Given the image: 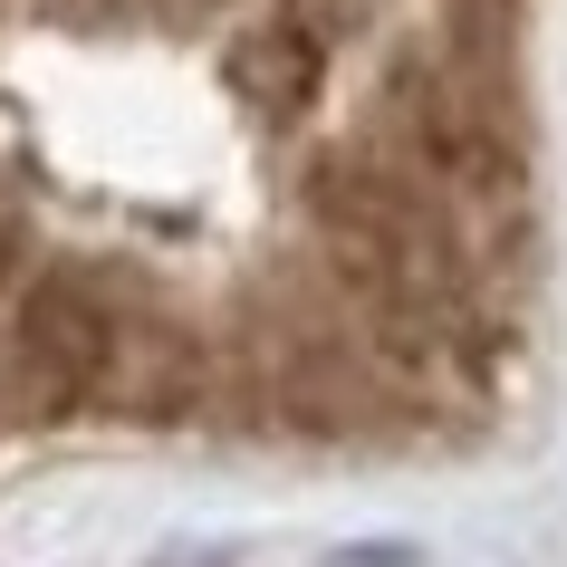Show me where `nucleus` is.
<instances>
[{"instance_id":"f257e3e1","label":"nucleus","mask_w":567,"mask_h":567,"mask_svg":"<svg viewBox=\"0 0 567 567\" xmlns=\"http://www.w3.org/2000/svg\"><path fill=\"white\" fill-rule=\"evenodd\" d=\"M106 328H116V308H106L96 279L39 269L30 289H20V318H10V404L30 423H59V414H78V404H96Z\"/></svg>"},{"instance_id":"f03ea898","label":"nucleus","mask_w":567,"mask_h":567,"mask_svg":"<svg viewBox=\"0 0 567 567\" xmlns=\"http://www.w3.org/2000/svg\"><path fill=\"white\" fill-rule=\"evenodd\" d=\"M203 385V357L174 318H116L106 328V375H96V404L116 414H183Z\"/></svg>"},{"instance_id":"7ed1b4c3","label":"nucleus","mask_w":567,"mask_h":567,"mask_svg":"<svg viewBox=\"0 0 567 567\" xmlns=\"http://www.w3.org/2000/svg\"><path fill=\"white\" fill-rule=\"evenodd\" d=\"M231 87L260 106V116H299L308 96H318V39L289 30V20H269L231 49Z\"/></svg>"}]
</instances>
